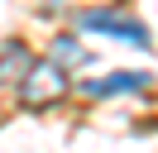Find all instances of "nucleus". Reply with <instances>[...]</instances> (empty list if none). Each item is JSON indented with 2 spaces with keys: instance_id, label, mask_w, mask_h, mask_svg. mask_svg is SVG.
<instances>
[{
  "instance_id": "obj_1",
  "label": "nucleus",
  "mask_w": 158,
  "mask_h": 153,
  "mask_svg": "<svg viewBox=\"0 0 158 153\" xmlns=\"http://www.w3.org/2000/svg\"><path fill=\"white\" fill-rule=\"evenodd\" d=\"M67 96V67L58 57H43V62H29V72L19 76V101L24 110H48Z\"/></svg>"
},
{
  "instance_id": "obj_2",
  "label": "nucleus",
  "mask_w": 158,
  "mask_h": 153,
  "mask_svg": "<svg viewBox=\"0 0 158 153\" xmlns=\"http://www.w3.org/2000/svg\"><path fill=\"white\" fill-rule=\"evenodd\" d=\"M77 29L110 34V38H120V43H134V48H153L148 29L139 24V19H129V14H115V10H86V14H77Z\"/></svg>"
},
{
  "instance_id": "obj_3",
  "label": "nucleus",
  "mask_w": 158,
  "mask_h": 153,
  "mask_svg": "<svg viewBox=\"0 0 158 153\" xmlns=\"http://www.w3.org/2000/svg\"><path fill=\"white\" fill-rule=\"evenodd\" d=\"M148 72H115V76H91L86 96H120V91H144Z\"/></svg>"
},
{
  "instance_id": "obj_4",
  "label": "nucleus",
  "mask_w": 158,
  "mask_h": 153,
  "mask_svg": "<svg viewBox=\"0 0 158 153\" xmlns=\"http://www.w3.org/2000/svg\"><path fill=\"white\" fill-rule=\"evenodd\" d=\"M29 48L19 43V38H5V43H0V86L5 81H19L24 72H29Z\"/></svg>"
},
{
  "instance_id": "obj_5",
  "label": "nucleus",
  "mask_w": 158,
  "mask_h": 153,
  "mask_svg": "<svg viewBox=\"0 0 158 153\" xmlns=\"http://www.w3.org/2000/svg\"><path fill=\"white\" fill-rule=\"evenodd\" d=\"M53 57H58L62 67H77V62H86V48H81L77 38H62L58 34V38H53Z\"/></svg>"
},
{
  "instance_id": "obj_6",
  "label": "nucleus",
  "mask_w": 158,
  "mask_h": 153,
  "mask_svg": "<svg viewBox=\"0 0 158 153\" xmlns=\"http://www.w3.org/2000/svg\"><path fill=\"white\" fill-rule=\"evenodd\" d=\"M48 5H67V0H48Z\"/></svg>"
}]
</instances>
